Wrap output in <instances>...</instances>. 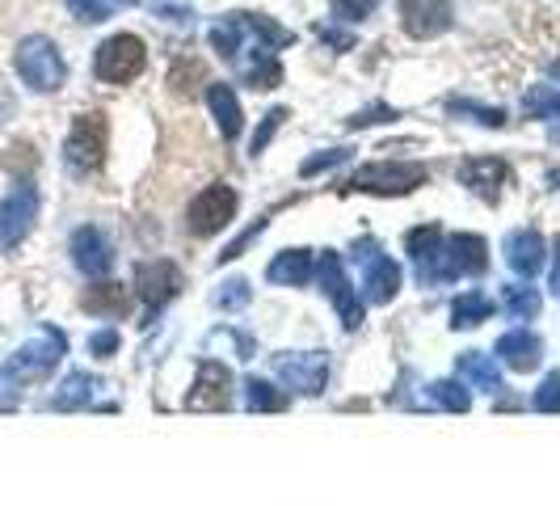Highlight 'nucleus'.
<instances>
[{
	"instance_id": "20e7f679",
	"label": "nucleus",
	"mask_w": 560,
	"mask_h": 506,
	"mask_svg": "<svg viewBox=\"0 0 560 506\" xmlns=\"http://www.w3.org/2000/svg\"><path fill=\"white\" fill-rule=\"evenodd\" d=\"M106 148H110V123L101 110H89V115H76V123L63 140V165L76 173V178H89L101 169L106 160Z\"/></svg>"
},
{
	"instance_id": "6e6552de",
	"label": "nucleus",
	"mask_w": 560,
	"mask_h": 506,
	"mask_svg": "<svg viewBox=\"0 0 560 506\" xmlns=\"http://www.w3.org/2000/svg\"><path fill=\"white\" fill-rule=\"evenodd\" d=\"M316 279H320V291L333 300V309H338L345 329H358L363 325V300H358V287L350 284V275H345L342 253L333 250L320 253L316 257Z\"/></svg>"
},
{
	"instance_id": "473e14b6",
	"label": "nucleus",
	"mask_w": 560,
	"mask_h": 506,
	"mask_svg": "<svg viewBox=\"0 0 560 506\" xmlns=\"http://www.w3.org/2000/svg\"><path fill=\"white\" fill-rule=\"evenodd\" d=\"M531 406L539 413H560V372L544 376V384H539L535 397H531Z\"/></svg>"
},
{
	"instance_id": "79ce46f5",
	"label": "nucleus",
	"mask_w": 560,
	"mask_h": 506,
	"mask_svg": "<svg viewBox=\"0 0 560 506\" xmlns=\"http://www.w3.org/2000/svg\"><path fill=\"white\" fill-rule=\"evenodd\" d=\"M106 9H123V4H139V0H101Z\"/></svg>"
},
{
	"instance_id": "1a4fd4ad",
	"label": "nucleus",
	"mask_w": 560,
	"mask_h": 506,
	"mask_svg": "<svg viewBox=\"0 0 560 506\" xmlns=\"http://www.w3.org/2000/svg\"><path fill=\"white\" fill-rule=\"evenodd\" d=\"M34 220H38V186L31 178H22L0 203V253L17 250L31 237Z\"/></svg>"
},
{
	"instance_id": "2f4dec72",
	"label": "nucleus",
	"mask_w": 560,
	"mask_h": 506,
	"mask_svg": "<svg viewBox=\"0 0 560 506\" xmlns=\"http://www.w3.org/2000/svg\"><path fill=\"white\" fill-rule=\"evenodd\" d=\"M354 157V148H329V153H316L300 165V173L304 178H316V173H325V169H333V165H345V160Z\"/></svg>"
},
{
	"instance_id": "f257e3e1",
	"label": "nucleus",
	"mask_w": 560,
	"mask_h": 506,
	"mask_svg": "<svg viewBox=\"0 0 560 506\" xmlns=\"http://www.w3.org/2000/svg\"><path fill=\"white\" fill-rule=\"evenodd\" d=\"M68 354V338H63L56 325H42L31 342L13 350L4 363H0V406L9 410L13 406V393H22L26 384H38L47 380Z\"/></svg>"
},
{
	"instance_id": "7c9ffc66",
	"label": "nucleus",
	"mask_w": 560,
	"mask_h": 506,
	"mask_svg": "<svg viewBox=\"0 0 560 506\" xmlns=\"http://www.w3.org/2000/svg\"><path fill=\"white\" fill-rule=\"evenodd\" d=\"M447 110H451V115H467L472 123H480V126H506V110H501V106H476V101H467V97H451Z\"/></svg>"
},
{
	"instance_id": "a878e982",
	"label": "nucleus",
	"mask_w": 560,
	"mask_h": 506,
	"mask_svg": "<svg viewBox=\"0 0 560 506\" xmlns=\"http://www.w3.org/2000/svg\"><path fill=\"white\" fill-rule=\"evenodd\" d=\"M245 406H249L253 413H279V410H287V406H291V393L275 388L270 380L249 376V380H245Z\"/></svg>"
},
{
	"instance_id": "b1692460",
	"label": "nucleus",
	"mask_w": 560,
	"mask_h": 506,
	"mask_svg": "<svg viewBox=\"0 0 560 506\" xmlns=\"http://www.w3.org/2000/svg\"><path fill=\"white\" fill-rule=\"evenodd\" d=\"M81 309L94 316H123L131 309V291L123 284H97L81 296Z\"/></svg>"
},
{
	"instance_id": "e433bc0d",
	"label": "nucleus",
	"mask_w": 560,
	"mask_h": 506,
	"mask_svg": "<svg viewBox=\"0 0 560 506\" xmlns=\"http://www.w3.org/2000/svg\"><path fill=\"white\" fill-rule=\"evenodd\" d=\"M63 4H68V9H72V13L81 17V22H89V26H94V22H106V17H110V9H106L101 0H63Z\"/></svg>"
},
{
	"instance_id": "bb28decb",
	"label": "nucleus",
	"mask_w": 560,
	"mask_h": 506,
	"mask_svg": "<svg viewBox=\"0 0 560 506\" xmlns=\"http://www.w3.org/2000/svg\"><path fill=\"white\" fill-rule=\"evenodd\" d=\"M501 309L514 316V321H535L539 309H544V300H539V291L527 284H506L501 287Z\"/></svg>"
},
{
	"instance_id": "9d476101",
	"label": "nucleus",
	"mask_w": 560,
	"mask_h": 506,
	"mask_svg": "<svg viewBox=\"0 0 560 506\" xmlns=\"http://www.w3.org/2000/svg\"><path fill=\"white\" fill-rule=\"evenodd\" d=\"M236 190L228 182H216L207 186L203 194L190 198V212H186V232L190 237H216L219 228H228L232 216H236Z\"/></svg>"
},
{
	"instance_id": "a19ab883",
	"label": "nucleus",
	"mask_w": 560,
	"mask_h": 506,
	"mask_svg": "<svg viewBox=\"0 0 560 506\" xmlns=\"http://www.w3.org/2000/svg\"><path fill=\"white\" fill-rule=\"evenodd\" d=\"M552 291H557L560 300V241H557V262H552Z\"/></svg>"
},
{
	"instance_id": "393cba45",
	"label": "nucleus",
	"mask_w": 560,
	"mask_h": 506,
	"mask_svg": "<svg viewBox=\"0 0 560 506\" xmlns=\"http://www.w3.org/2000/svg\"><path fill=\"white\" fill-rule=\"evenodd\" d=\"M489 316H494V300L485 291H464V296L451 300V325L455 329H476Z\"/></svg>"
},
{
	"instance_id": "4be33fe9",
	"label": "nucleus",
	"mask_w": 560,
	"mask_h": 506,
	"mask_svg": "<svg viewBox=\"0 0 560 506\" xmlns=\"http://www.w3.org/2000/svg\"><path fill=\"white\" fill-rule=\"evenodd\" d=\"M312 275H316V257L308 250H282L266 270V279L275 287H304L312 284Z\"/></svg>"
},
{
	"instance_id": "a211bd4d",
	"label": "nucleus",
	"mask_w": 560,
	"mask_h": 506,
	"mask_svg": "<svg viewBox=\"0 0 560 506\" xmlns=\"http://www.w3.org/2000/svg\"><path fill=\"white\" fill-rule=\"evenodd\" d=\"M455 173H460V182H464L467 190H476L480 198L494 203L501 194V186H506V173H510V169H506V160H498V157H472V160H464Z\"/></svg>"
},
{
	"instance_id": "72a5a7b5",
	"label": "nucleus",
	"mask_w": 560,
	"mask_h": 506,
	"mask_svg": "<svg viewBox=\"0 0 560 506\" xmlns=\"http://www.w3.org/2000/svg\"><path fill=\"white\" fill-rule=\"evenodd\" d=\"M329 9H333L338 22H367L375 9H379V0H333Z\"/></svg>"
},
{
	"instance_id": "2eb2a0df",
	"label": "nucleus",
	"mask_w": 560,
	"mask_h": 506,
	"mask_svg": "<svg viewBox=\"0 0 560 506\" xmlns=\"http://www.w3.org/2000/svg\"><path fill=\"white\" fill-rule=\"evenodd\" d=\"M228 401H232V372L216 359H203L198 380L186 397V410H228Z\"/></svg>"
},
{
	"instance_id": "6ab92c4d",
	"label": "nucleus",
	"mask_w": 560,
	"mask_h": 506,
	"mask_svg": "<svg viewBox=\"0 0 560 506\" xmlns=\"http://www.w3.org/2000/svg\"><path fill=\"white\" fill-rule=\"evenodd\" d=\"M455 376L464 380V384H472V388H480V393H501L506 388L501 359L498 354H480V350H464L455 359Z\"/></svg>"
},
{
	"instance_id": "dca6fc26",
	"label": "nucleus",
	"mask_w": 560,
	"mask_h": 506,
	"mask_svg": "<svg viewBox=\"0 0 560 506\" xmlns=\"http://www.w3.org/2000/svg\"><path fill=\"white\" fill-rule=\"evenodd\" d=\"M501 253H506V266L514 270V275H539V266H544V237L535 232V228H514V232H506V241H501Z\"/></svg>"
},
{
	"instance_id": "c756f323",
	"label": "nucleus",
	"mask_w": 560,
	"mask_h": 506,
	"mask_svg": "<svg viewBox=\"0 0 560 506\" xmlns=\"http://www.w3.org/2000/svg\"><path fill=\"white\" fill-rule=\"evenodd\" d=\"M253 300V287H249V279H223V284L216 287V296H211V304L216 309H223V313H236V309H245Z\"/></svg>"
},
{
	"instance_id": "7ed1b4c3",
	"label": "nucleus",
	"mask_w": 560,
	"mask_h": 506,
	"mask_svg": "<svg viewBox=\"0 0 560 506\" xmlns=\"http://www.w3.org/2000/svg\"><path fill=\"white\" fill-rule=\"evenodd\" d=\"M13 68H17L22 85L34 89V94H60L63 81H68V63H63L60 47L47 34L22 38L17 43V56H13Z\"/></svg>"
},
{
	"instance_id": "f3484780",
	"label": "nucleus",
	"mask_w": 560,
	"mask_h": 506,
	"mask_svg": "<svg viewBox=\"0 0 560 506\" xmlns=\"http://www.w3.org/2000/svg\"><path fill=\"white\" fill-rule=\"evenodd\" d=\"M498 359L506 368H514V372H535L539 359H544V342L531 334L527 325H519V329H510V334L498 338Z\"/></svg>"
},
{
	"instance_id": "37998d69",
	"label": "nucleus",
	"mask_w": 560,
	"mask_h": 506,
	"mask_svg": "<svg viewBox=\"0 0 560 506\" xmlns=\"http://www.w3.org/2000/svg\"><path fill=\"white\" fill-rule=\"evenodd\" d=\"M548 182H552V186L560 190V169H552V173H548Z\"/></svg>"
},
{
	"instance_id": "c03bdc74",
	"label": "nucleus",
	"mask_w": 560,
	"mask_h": 506,
	"mask_svg": "<svg viewBox=\"0 0 560 506\" xmlns=\"http://www.w3.org/2000/svg\"><path fill=\"white\" fill-rule=\"evenodd\" d=\"M557 76H560V68H557Z\"/></svg>"
},
{
	"instance_id": "c85d7f7f",
	"label": "nucleus",
	"mask_w": 560,
	"mask_h": 506,
	"mask_svg": "<svg viewBox=\"0 0 560 506\" xmlns=\"http://www.w3.org/2000/svg\"><path fill=\"white\" fill-rule=\"evenodd\" d=\"M426 393H430V401H435V406H442L447 413H467V410H472V393H467L464 380H435Z\"/></svg>"
},
{
	"instance_id": "f8f14e48",
	"label": "nucleus",
	"mask_w": 560,
	"mask_h": 506,
	"mask_svg": "<svg viewBox=\"0 0 560 506\" xmlns=\"http://www.w3.org/2000/svg\"><path fill=\"white\" fill-rule=\"evenodd\" d=\"M135 287H139V296H144V304L153 309V316L186 287V275H182V266L178 262H169V257H156V262H139V270H135ZM153 316L144 321V325H153Z\"/></svg>"
},
{
	"instance_id": "ea45409f",
	"label": "nucleus",
	"mask_w": 560,
	"mask_h": 506,
	"mask_svg": "<svg viewBox=\"0 0 560 506\" xmlns=\"http://www.w3.org/2000/svg\"><path fill=\"white\" fill-rule=\"evenodd\" d=\"M316 34H320V38H325V43H329V47H338V51H350V47H354V34L333 31V26H325V22H320V26H316Z\"/></svg>"
},
{
	"instance_id": "f03ea898",
	"label": "nucleus",
	"mask_w": 560,
	"mask_h": 506,
	"mask_svg": "<svg viewBox=\"0 0 560 506\" xmlns=\"http://www.w3.org/2000/svg\"><path fill=\"white\" fill-rule=\"evenodd\" d=\"M489 266V245H485V237H476V232H442V241L435 245V253L422 262V266H413L417 270V279L422 287H442V284H455V279H464V275H480Z\"/></svg>"
},
{
	"instance_id": "423d86ee",
	"label": "nucleus",
	"mask_w": 560,
	"mask_h": 506,
	"mask_svg": "<svg viewBox=\"0 0 560 506\" xmlns=\"http://www.w3.org/2000/svg\"><path fill=\"white\" fill-rule=\"evenodd\" d=\"M350 262L363 270V300L367 304H392V296L401 291V266L379 250V241H372V237L354 241Z\"/></svg>"
},
{
	"instance_id": "aec40b11",
	"label": "nucleus",
	"mask_w": 560,
	"mask_h": 506,
	"mask_svg": "<svg viewBox=\"0 0 560 506\" xmlns=\"http://www.w3.org/2000/svg\"><path fill=\"white\" fill-rule=\"evenodd\" d=\"M97 388H101V380L89 376V372H68V376L60 380V388L51 393V410L60 413H72V410H89L97 397Z\"/></svg>"
},
{
	"instance_id": "39448f33",
	"label": "nucleus",
	"mask_w": 560,
	"mask_h": 506,
	"mask_svg": "<svg viewBox=\"0 0 560 506\" xmlns=\"http://www.w3.org/2000/svg\"><path fill=\"white\" fill-rule=\"evenodd\" d=\"M148 68V47L135 34H110L94 56V76L101 85H131Z\"/></svg>"
},
{
	"instance_id": "0eeeda50",
	"label": "nucleus",
	"mask_w": 560,
	"mask_h": 506,
	"mask_svg": "<svg viewBox=\"0 0 560 506\" xmlns=\"http://www.w3.org/2000/svg\"><path fill=\"white\" fill-rule=\"evenodd\" d=\"M426 165L417 160H375V165H363L345 190H363V194H409L426 182Z\"/></svg>"
},
{
	"instance_id": "5701e85b",
	"label": "nucleus",
	"mask_w": 560,
	"mask_h": 506,
	"mask_svg": "<svg viewBox=\"0 0 560 506\" xmlns=\"http://www.w3.org/2000/svg\"><path fill=\"white\" fill-rule=\"evenodd\" d=\"M207 106H211V119H216L219 135L223 140H236L241 126H245V115H241V101L232 94V85H211L207 89Z\"/></svg>"
},
{
	"instance_id": "cd10ccee",
	"label": "nucleus",
	"mask_w": 560,
	"mask_h": 506,
	"mask_svg": "<svg viewBox=\"0 0 560 506\" xmlns=\"http://www.w3.org/2000/svg\"><path fill=\"white\" fill-rule=\"evenodd\" d=\"M523 115L527 119H544V123H560V89L557 85H535L523 97Z\"/></svg>"
},
{
	"instance_id": "9b49d317",
	"label": "nucleus",
	"mask_w": 560,
	"mask_h": 506,
	"mask_svg": "<svg viewBox=\"0 0 560 506\" xmlns=\"http://www.w3.org/2000/svg\"><path fill=\"white\" fill-rule=\"evenodd\" d=\"M275 376L304 393V397H316L329 380V354L325 350H295V354H275Z\"/></svg>"
},
{
	"instance_id": "4468645a",
	"label": "nucleus",
	"mask_w": 560,
	"mask_h": 506,
	"mask_svg": "<svg viewBox=\"0 0 560 506\" xmlns=\"http://www.w3.org/2000/svg\"><path fill=\"white\" fill-rule=\"evenodd\" d=\"M401 26L409 38H438L455 26L451 0H401Z\"/></svg>"
},
{
	"instance_id": "f704fd0d",
	"label": "nucleus",
	"mask_w": 560,
	"mask_h": 506,
	"mask_svg": "<svg viewBox=\"0 0 560 506\" xmlns=\"http://www.w3.org/2000/svg\"><path fill=\"white\" fill-rule=\"evenodd\" d=\"M282 119H287V110H282V106H279V110H270V115L261 119V126L253 131V140H249V153H253V157H257V153H266V144L275 140V131L282 126Z\"/></svg>"
},
{
	"instance_id": "58836bf2",
	"label": "nucleus",
	"mask_w": 560,
	"mask_h": 506,
	"mask_svg": "<svg viewBox=\"0 0 560 506\" xmlns=\"http://www.w3.org/2000/svg\"><path fill=\"white\" fill-rule=\"evenodd\" d=\"M261 228H266V220L249 224V228H245V232H241V237H236V241H232L228 250L219 253V262H232V257H241V253H245V245H249V241H257V237H261Z\"/></svg>"
},
{
	"instance_id": "c9c22d12",
	"label": "nucleus",
	"mask_w": 560,
	"mask_h": 506,
	"mask_svg": "<svg viewBox=\"0 0 560 506\" xmlns=\"http://www.w3.org/2000/svg\"><path fill=\"white\" fill-rule=\"evenodd\" d=\"M89 354L94 359H114L119 354V347H123V338H119V329H97V334H89Z\"/></svg>"
},
{
	"instance_id": "412c9836",
	"label": "nucleus",
	"mask_w": 560,
	"mask_h": 506,
	"mask_svg": "<svg viewBox=\"0 0 560 506\" xmlns=\"http://www.w3.org/2000/svg\"><path fill=\"white\" fill-rule=\"evenodd\" d=\"M236 68H241V81L249 89H279L282 85V63L275 60V47H266V43L249 47V60L236 63Z\"/></svg>"
},
{
	"instance_id": "ddd939ff",
	"label": "nucleus",
	"mask_w": 560,
	"mask_h": 506,
	"mask_svg": "<svg viewBox=\"0 0 560 506\" xmlns=\"http://www.w3.org/2000/svg\"><path fill=\"white\" fill-rule=\"evenodd\" d=\"M68 250H72V266H76L81 275H89V279H101V275L114 270V241H110V232L97 228V224H81V228L72 232Z\"/></svg>"
},
{
	"instance_id": "4c0bfd02",
	"label": "nucleus",
	"mask_w": 560,
	"mask_h": 506,
	"mask_svg": "<svg viewBox=\"0 0 560 506\" xmlns=\"http://www.w3.org/2000/svg\"><path fill=\"white\" fill-rule=\"evenodd\" d=\"M388 119H397V110L392 106H384V101H375V106H367V110H358L354 119H350V126L358 131V126H372V123H388Z\"/></svg>"
}]
</instances>
